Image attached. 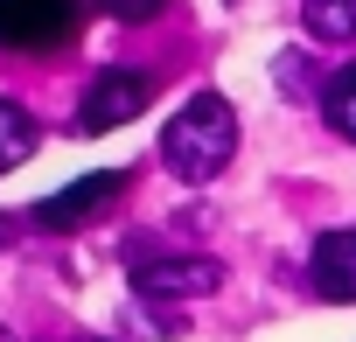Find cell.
<instances>
[{
	"mask_svg": "<svg viewBox=\"0 0 356 342\" xmlns=\"http://www.w3.org/2000/svg\"><path fill=\"white\" fill-rule=\"evenodd\" d=\"M84 0H0V49L22 56H49L77 35Z\"/></svg>",
	"mask_w": 356,
	"mask_h": 342,
	"instance_id": "7a4b0ae2",
	"label": "cell"
},
{
	"mask_svg": "<svg viewBox=\"0 0 356 342\" xmlns=\"http://www.w3.org/2000/svg\"><path fill=\"white\" fill-rule=\"evenodd\" d=\"M98 8H105L112 22H161L168 0H98Z\"/></svg>",
	"mask_w": 356,
	"mask_h": 342,
	"instance_id": "30bf717a",
	"label": "cell"
},
{
	"mask_svg": "<svg viewBox=\"0 0 356 342\" xmlns=\"http://www.w3.org/2000/svg\"><path fill=\"white\" fill-rule=\"evenodd\" d=\"M35 154V119L15 105V98H0V175H8V168H22Z\"/></svg>",
	"mask_w": 356,
	"mask_h": 342,
	"instance_id": "ba28073f",
	"label": "cell"
},
{
	"mask_svg": "<svg viewBox=\"0 0 356 342\" xmlns=\"http://www.w3.org/2000/svg\"><path fill=\"white\" fill-rule=\"evenodd\" d=\"M119 196H126V168H105V175H84V182L42 196V203L29 210V224H35V231H77V224H91L98 210H112Z\"/></svg>",
	"mask_w": 356,
	"mask_h": 342,
	"instance_id": "277c9868",
	"label": "cell"
},
{
	"mask_svg": "<svg viewBox=\"0 0 356 342\" xmlns=\"http://www.w3.org/2000/svg\"><path fill=\"white\" fill-rule=\"evenodd\" d=\"M8 245H15V224H8V217H0V252H8Z\"/></svg>",
	"mask_w": 356,
	"mask_h": 342,
	"instance_id": "8fae6325",
	"label": "cell"
},
{
	"mask_svg": "<svg viewBox=\"0 0 356 342\" xmlns=\"http://www.w3.org/2000/svg\"><path fill=\"white\" fill-rule=\"evenodd\" d=\"M147 98H154V77L147 70H98L91 91H84V105H77V133H112V126L140 119Z\"/></svg>",
	"mask_w": 356,
	"mask_h": 342,
	"instance_id": "3957f363",
	"label": "cell"
},
{
	"mask_svg": "<svg viewBox=\"0 0 356 342\" xmlns=\"http://www.w3.org/2000/svg\"><path fill=\"white\" fill-rule=\"evenodd\" d=\"M224 272L210 259H133V286L140 293H210Z\"/></svg>",
	"mask_w": 356,
	"mask_h": 342,
	"instance_id": "8992f818",
	"label": "cell"
},
{
	"mask_svg": "<svg viewBox=\"0 0 356 342\" xmlns=\"http://www.w3.org/2000/svg\"><path fill=\"white\" fill-rule=\"evenodd\" d=\"M300 22L314 42H356V0H300Z\"/></svg>",
	"mask_w": 356,
	"mask_h": 342,
	"instance_id": "52a82bcc",
	"label": "cell"
},
{
	"mask_svg": "<svg viewBox=\"0 0 356 342\" xmlns=\"http://www.w3.org/2000/svg\"><path fill=\"white\" fill-rule=\"evenodd\" d=\"M321 112H328V126H335L342 140H356V63L321 84Z\"/></svg>",
	"mask_w": 356,
	"mask_h": 342,
	"instance_id": "9c48e42d",
	"label": "cell"
},
{
	"mask_svg": "<svg viewBox=\"0 0 356 342\" xmlns=\"http://www.w3.org/2000/svg\"><path fill=\"white\" fill-rule=\"evenodd\" d=\"M231 154H238V119H231V105L217 91H196L182 112L168 119V133H161V161L182 182H210Z\"/></svg>",
	"mask_w": 356,
	"mask_h": 342,
	"instance_id": "6da1fadb",
	"label": "cell"
},
{
	"mask_svg": "<svg viewBox=\"0 0 356 342\" xmlns=\"http://www.w3.org/2000/svg\"><path fill=\"white\" fill-rule=\"evenodd\" d=\"M307 279L321 300H356V231H328L307 259Z\"/></svg>",
	"mask_w": 356,
	"mask_h": 342,
	"instance_id": "5b68a950",
	"label": "cell"
}]
</instances>
